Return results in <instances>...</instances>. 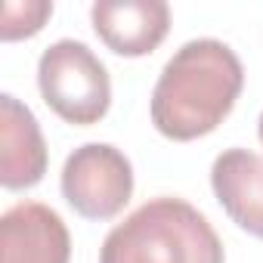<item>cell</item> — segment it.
<instances>
[{"instance_id": "obj_1", "label": "cell", "mask_w": 263, "mask_h": 263, "mask_svg": "<svg viewBox=\"0 0 263 263\" xmlns=\"http://www.w3.org/2000/svg\"><path fill=\"white\" fill-rule=\"evenodd\" d=\"M245 87L235 50L214 37L183 44L158 74L152 90V124L161 137L189 143L208 137L232 111Z\"/></svg>"}, {"instance_id": "obj_2", "label": "cell", "mask_w": 263, "mask_h": 263, "mask_svg": "<svg viewBox=\"0 0 263 263\" xmlns=\"http://www.w3.org/2000/svg\"><path fill=\"white\" fill-rule=\"evenodd\" d=\"M223 241L208 217L183 198H152L118 223L99 263H223Z\"/></svg>"}, {"instance_id": "obj_3", "label": "cell", "mask_w": 263, "mask_h": 263, "mask_svg": "<svg viewBox=\"0 0 263 263\" xmlns=\"http://www.w3.org/2000/svg\"><path fill=\"white\" fill-rule=\"evenodd\" d=\"M37 87L44 102L68 124L90 127L111 105V81L99 56L81 41H56L41 53Z\"/></svg>"}, {"instance_id": "obj_4", "label": "cell", "mask_w": 263, "mask_h": 263, "mask_svg": "<svg viewBox=\"0 0 263 263\" xmlns=\"http://www.w3.org/2000/svg\"><path fill=\"white\" fill-rule=\"evenodd\" d=\"M62 195L87 220H111L134 195V164L111 143H84L62 164Z\"/></svg>"}, {"instance_id": "obj_5", "label": "cell", "mask_w": 263, "mask_h": 263, "mask_svg": "<svg viewBox=\"0 0 263 263\" xmlns=\"http://www.w3.org/2000/svg\"><path fill=\"white\" fill-rule=\"evenodd\" d=\"M71 235L41 201H19L0 217V263H68Z\"/></svg>"}, {"instance_id": "obj_6", "label": "cell", "mask_w": 263, "mask_h": 263, "mask_svg": "<svg viewBox=\"0 0 263 263\" xmlns=\"http://www.w3.org/2000/svg\"><path fill=\"white\" fill-rule=\"evenodd\" d=\"M99 41L118 56H146L171 31V7L164 0H96L90 10Z\"/></svg>"}, {"instance_id": "obj_7", "label": "cell", "mask_w": 263, "mask_h": 263, "mask_svg": "<svg viewBox=\"0 0 263 263\" xmlns=\"http://www.w3.org/2000/svg\"><path fill=\"white\" fill-rule=\"evenodd\" d=\"M47 174V143L34 111L13 93L0 96V183L31 189Z\"/></svg>"}, {"instance_id": "obj_8", "label": "cell", "mask_w": 263, "mask_h": 263, "mask_svg": "<svg viewBox=\"0 0 263 263\" xmlns=\"http://www.w3.org/2000/svg\"><path fill=\"white\" fill-rule=\"evenodd\" d=\"M211 186L235 226L263 238V158L251 149H226L211 167Z\"/></svg>"}, {"instance_id": "obj_9", "label": "cell", "mask_w": 263, "mask_h": 263, "mask_svg": "<svg viewBox=\"0 0 263 263\" xmlns=\"http://www.w3.org/2000/svg\"><path fill=\"white\" fill-rule=\"evenodd\" d=\"M53 16L50 0H7L4 4V25H0V37L4 41H19L31 37L44 28V22Z\"/></svg>"}, {"instance_id": "obj_10", "label": "cell", "mask_w": 263, "mask_h": 263, "mask_svg": "<svg viewBox=\"0 0 263 263\" xmlns=\"http://www.w3.org/2000/svg\"><path fill=\"white\" fill-rule=\"evenodd\" d=\"M257 134H260V143H263V115H260V124H257Z\"/></svg>"}]
</instances>
